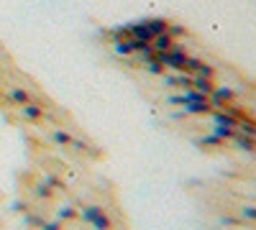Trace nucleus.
<instances>
[{
    "label": "nucleus",
    "instance_id": "1",
    "mask_svg": "<svg viewBox=\"0 0 256 230\" xmlns=\"http://www.w3.org/2000/svg\"><path fill=\"white\" fill-rule=\"evenodd\" d=\"M8 97H10V100H16V102H28V95H26L24 90H10V92H8Z\"/></svg>",
    "mask_w": 256,
    "mask_h": 230
},
{
    "label": "nucleus",
    "instance_id": "5",
    "mask_svg": "<svg viewBox=\"0 0 256 230\" xmlns=\"http://www.w3.org/2000/svg\"><path fill=\"white\" fill-rule=\"evenodd\" d=\"M169 46V38L166 36H156V49H166Z\"/></svg>",
    "mask_w": 256,
    "mask_h": 230
},
{
    "label": "nucleus",
    "instance_id": "4",
    "mask_svg": "<svg viewBox=\"0 0 256 230\" xmlns=\"http://www.w3.org/2000/svg\"><path fill=\"white\" fill-rule=\"evenodd\" d=\"M195 85H198V90H200V92H210V82H208V79H202V77H200V79L195 82Z\"/></svg>",
    "mask_w": 256,
    "mask_h": 230
},
{
    "label": "nucleus",
    "instance_id": "3",
    "mask_svg": "<svg viewBox=\"0 0 256 230\" xmlns=\"http://www.w3.org/2000/svg\"><path fill=\"white\" fill-rule=\"evenodd\" d=\"M162 28H166V23H164V20H152V23H148V31H162Z\"/></svg>",
    "mask_w": 256,
    "mask_h": 230
},
{
    "label": "nucleus",
    "instance_id": "6",
    "mask_svg": "<svg viewBox=\"0 0 256 230\" xmlns=\"http://www.w3.org/2000/svg\"><path fill=\"white\" fill-rule=\"evenodd\" d=\"M244 213H246L248 218H256V210H251V207H246V210H244Z\"/></svg>",
    "mask_w": 256,
    "mask_h": 230
},
{
    "label": "nucleus",
    "instance_id": "2",
    "mask_svg": "<svg viewBox=\"0 0 256 230\" xmlns=\"http://www.w3.org/2000/svg\"><path fill=\"white\" fill-rule=\"evenodd\" d=\"M24 113H26L28 118H38V115H41V108H34V105H24Z\"/></svg>",
    "mask_w": 256,
    "mask_h": 230
}]
</instances>
